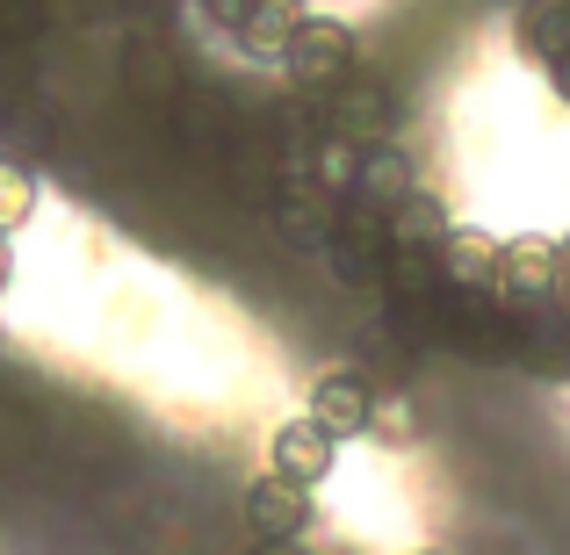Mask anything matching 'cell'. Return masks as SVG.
Returning a JSON list of instances; mask_svg holds the SVG:
<instances>
[{
	"mask_svg": "<svg viewBox=\"0 0 570 555\" xmlns=\"http://www.w3.org/2000/svg\"><path fill=\"white\" fill-rule=\"evenodd\" d=\"M253 555H296V542H261Z\"/></svg>",
	"mask_w": 570,
	"mask_h": 555,
	"instance_id": "13",
	"label": "cell"
},
{
	"mask_svg": "<svg viewBox=\"0 0 570 555\" xmlns=\"http://www.w3.org/2000/svg\"><path fill=\"white\" fill-rule=\"evenodd\" d=\"M333 455H340V440L311 412L289 418V426H275V476L282 484H296V490L325 484V476H333Z\"/></svg>",
	"mask_w": 570,
	"mask_h": 555,
	"instance_id": "4",
	"label": "cell"
},
{
	"mask_svg": "<svg viewBox=\"0 0 570 555\" xmlns=\"http://www.w3.org/2000/svg\"><path fill=\"white\" fill-rule=\"evenodd\" d=\"M368 412H376V389H368L354 368H333V375H318V383H311V418H318L333 440L368 433Z\"/></svg>",
	"mask_w": 570,
	"mask_h": 555,
	"instance_id": "5",
	"label": "cell"
},
{
	"mask_svg": "<svg viewBox=\"0 0 570 555\" xmlns=\"http://www.w3.org/2000/svg\"><path fill=\"white\" fill-rule=\"evenodd\" d=\"M368 433H376V440H390V447H404V440H412V404H404V397H376V412H368Z\"/></svg>",
	"mask_w": 570,
	"mask_h": 555,
	"instance_id": "11",
	"label": "cell"
},
{
	"mask_svg": "<svg viewBox=\"0 0 570 555\" xmlns=\"http://www.w3.org/2000/svg\"><path fill=\"white\" fill-rule=\"evenodd\" d=\"M304 0H246V14L232 22V37L246 43L253 58H282L296 43V29H304Z\"/></svg>",
	"mask_w": 570,
	"mask_h": 555,
	"instance_id": "8",
	"label": "cell"
},
{
	"mask_svg": "<svg viewBox=\"0 0 570 555\" xmlns=\"http://www.w3.org/2000/svg\"><path fill=\"white\" fill-rule=\"evenodd\" d=\"M282 66H289V80L304 87V95L333 101L340 87L354 80V29L347 22H318V14H311V22L296 29V43L282 51Z\"/></svg>",
	"mask_w": 570,
	"mask_h": 555,
	"instance_id": "1",
	"label": "cell"
},
{
	"mask_svg": "<svg viewBox=\"0 0 570 555\" xmlns=\"http://www.w3.org/2000/svg\"><path fill=\"white\" fill-rule=\"evenodd\" d=\"M354 195H362L368 209H383V217H390V209H397L404 195H419V174H412V159H404L390 138H383V145H368V152L354 159Z\"/></svg>",
	"mask_w": 570,
	"mask_h": 555,
	"instance_id": "7",
	"label": "cell"
},
{
	"mask_svg": "<svg viewBox=\"0 0 570 555\" xmlns=\"http://www.w3.org/2000/svg\"><path fill=\"white\" fill-rule=\"evenodd\" d=\"M557 246H563V289H570V231L557 238Z\"/></svg>",
	"mask_w": 570,
	"mask_h": 555,
	"instance_id": "14",
	"label": "cell"
},
{
	"mask_svg": "<svg viewBox=\"0 0 570 555\" xmlns=\"http://www.w3.org/2000/svg\"><path fill=\"white\" fill-rule=\"evenodd\" d=\"M29 217H37V174L14 167V159H0V238L22 231Z\"/></svg>",
	"mask_w": 570,
	"mask_h": 555,
	"instance_id": "10",
	"label": "cell"
},
{
	"mask_svg": "<svg viewBox=\"0 0 570 555\" xmlns=\"http://www.w3.org/2000/svg\"><path fill=\"white\" fill-rule=\"evenodd\" d=\"M8 275H14V252H8V238H0V289H8Z\"/></svg>",
	"mask_w": 570,
	"mask_h": 555,
	"instance_id": "12",
	"label": "cell"
},
{
	"mask_svg": "<svg viewBox=\"0 0 570 555\" xmlns=\"http://www.w3.org/2000/svg\"><path fill=\"white\" fill-rule=\"evenodd\" d=\"M246 527H253V542H304L311 534V490L282 484V476L267 469L261 484L246 490Z\"/></svg>",
	"mask_w": 570,
	"mask_h": 555,
	"instance_id": "3",
	"label": "cell"
},
{
	"mask_svg": "<svg viewBox=\"0 0 570 555\" xmlns=\"http://www.w3.org/2000/svg\"><path fill=\"white\" fill-rule=\"evenodd\" d=\"M455 231V224H448V209H441V195H404L397 209H390V246L397 252H441V238Z\"/></svg>",
	"mask_w": 570,
	"mask_h": 555,
	"instance_id": "9",
	"label": "cell"
},
{
	"mask_svg": "<svg viewBox=\"0 0 570 555\" xmlns=\"http://www.w3.org/2000/svg\"><path fill=\"white\" fill-rule=\"evenodd\" d=\"M499 238L476 231V224H455L441 238V281L448 289H499Z\"/></svg>",
	"mask_w": 570,
	"mask_h": 555,
	"instance_id": "6",
	"label": "cell"
},
{
	"mask_svg": "<svg viewBox=\"0 0 570 555\" xmlns=\"http://www.w3.org/2000/svg\"><path fill=\"white\" fill-rule=\"evenodd\" d=\"M499 289L520 296V304L563 289V246H557V238H542V231L505 238V252H499Z\"/></svg>",
	"mask_w": 570,
	"mask_h": 555,
	"instance_id": "2",
	"label": "cell"
}]
</instances>
